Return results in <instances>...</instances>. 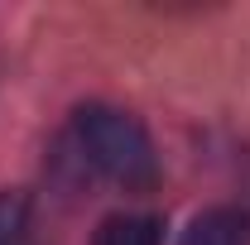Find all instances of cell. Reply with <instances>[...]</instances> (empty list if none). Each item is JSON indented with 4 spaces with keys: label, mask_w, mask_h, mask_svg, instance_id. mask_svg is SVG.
<instances>
[{
    "label": "cell",
    "mask_w": 250,
    "mask_h": 245,
    "mask_svg": "<svg viewBox=\"0 0 250 245\" xmlns=\"http://www.w3.org/2000/svg\"><path fill=\"white\" fill-rule=\"evenodd\" d=\"M72 140L82 163H92L96 173H106L111 183H121L125 192H149L159 183V154L149 130L121 106H77L72 111Z\"/></svg>",
    "instance_id": "6da1fadb"
},
{
    "label": "cell",
    "mask_w": 250,
    "mask_h": 245,
    "mask_svg": "<svg viewBox=\"0 0 250 245\" xmlns=\"http://www.w3.org/2000/svg\"><path fill=\"white\" fill-rule=\"evenodd\" d=\"M178 245H250V216L241 207H207L188 221Z\"/></svg>",
    "instance_id": "7a4b0ae2"
},
{
    "label": "cell",
    "mask_w": 250,
    "mask_h": 245,
    "mask_svg": "<svg viewBox=\"0 0 250 245\" xmlns=\"http://www.w3.org/2000/svg\"><path fill=\"white\" fill-rule=\"evenodd\" d=\"M92 245H164V226H159V216L145 212H116L96 226Z\"/></svg>",
    "instance_id": "3957f363"
},
{
    "label": "cell",
    "mask_w": 250,
    "mask_h": 245,
    "mask_svg": "<svg viewBox=\"0 0 250 245\" xmlns=\"http://www.w3.org/2000/svg\"><path fill=\"white\" fill-rule=\"evenodd\" d=\"M29 216H34L29 192L5 187L0 192V245H29Z\"/></svg>",
    "instance_id": "277c9868"
}]
</instances>
